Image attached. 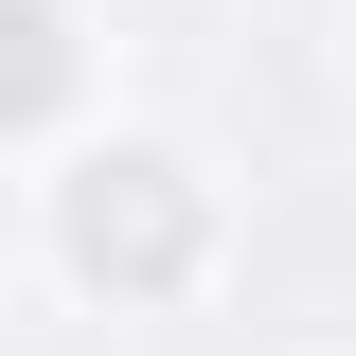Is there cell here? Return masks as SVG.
Returning a JSON list of instances; mask_svg holds the SVG:
<instances>
[{"label": "cell", "mask_w": 356, "mask_h": 356, "mask_svg": "<svg viewBox=\"0 0 356 356\" xmlns=\"http://www.w3.org/2000/svg\"><path fill=\"white\" fill-rule=\"evenodd\" d=\"M0 143H89V0H0Z\"/></svg>", "instance_id": "2"}, {"label": "cell", "mask_w": 356, "mask_h": 356, "mask_svg": "<svg viewBox=\"0 0 356 356\" xmlns=\"http://www.w3.org/2000/svg\"><path fill=\"white\" fill-rule=\"evenodd\" d=\"M36 232H54V285L107 303V321H161V303H196V285L232 267V196H214V161L161 143V125H89V143H54Z\"/></svg>", "instance_id": "1"}]
</instances>
